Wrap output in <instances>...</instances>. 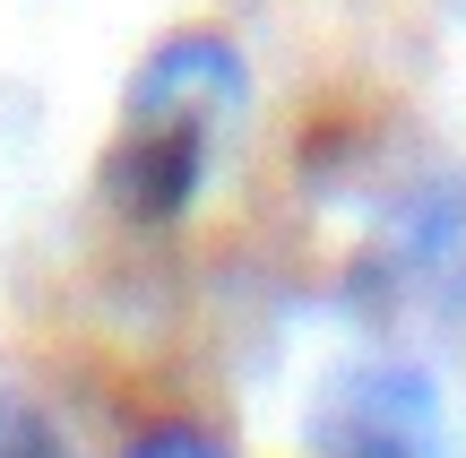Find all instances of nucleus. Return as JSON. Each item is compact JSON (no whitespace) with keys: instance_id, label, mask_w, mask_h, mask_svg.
Wrapping results in <instances>:
<instances>
[{"instance_id":"nucleus-1","label":"nucleus","mask_w":466,"mask_h":458,"mask_svg":"<svg viewBox=\"0 0 466 458\" xmlns=\"http://www.w3.org/2000/svg\"><path fill=\"white\" fill-rule=\"evenodd\" d=\"M242 104V52L225 35H173L138 61L121 138L104 148V199L138 225H165L199 199L225 113Z\"/></svg>"},{"instance_id":"nucleus-2","label":"nucleus","mask_w":466,"mask_h":458,"mask_svg":"<svg viewBox=\"0 0 466 458\" xmlns=\"http://www.w3.org/2000/svg\"><path fill=\"white\" fill-rule=\"evenodd\" d=\"M0 458H61V442H52V424L35 407L0 398Z\"/></svg>"},{"instance_id":"nucleus-3","label":"nucleus","mask_w":466,"mask_h":458,"mask_svg":"<svg viewBox=\"0 0 466 458\" xmlns=\"http://www.w3.org/2000/svg\"><path fill=\"white\" fill-rule=\"evenodd\" d=\"M130 458H225V450L208 442V433H147Z\"/></svg>"}]
</instances>
